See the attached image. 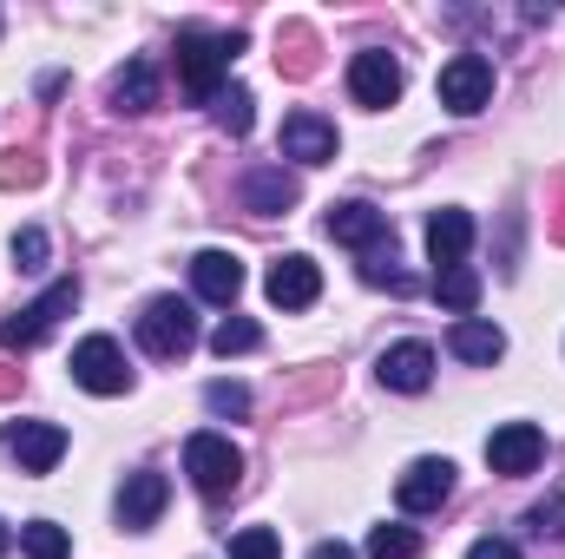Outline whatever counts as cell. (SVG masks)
I'll use <instances>...</instances> for the list:
<instances>
[{
  "label": "cell",
  "instance_id": "obj_22",
  "mask_svg": "<svg viewBox=\"0 0 565 559\" xmlns=\"http://www.w3.org/2000/svg\"><path fill=\"white\" fill-rule=\"evenodd\" d=\"M211 106H217V126H224L231 139H244V133L257 126V99H250V86H231V93H217Z\"/></svg>",
  "mask_w": 565,
  "mask_h": 559
},
{
  "label": "cell",
  "instance_id": "obj_14",
  "mask_svg": "<svg viewBox=\"0 0 565 559\" xmlns=\"http://www.w3.org/2000/svg\"><path fill=\"white\" fill-rule=\"evenodd\" d=\"M375 376H382V389H395V395H422L427 382H434V349H427V342H395V349H382Z\"/></svg>",
  "mask_w": 565,
  "mask_h": 559
},
{
  "label": "cell",
  "instance_id": "obj_1",
  "mask_svg": "<svg viewBox=\"0 0 565 559\" xmlns=\"http://www.w3.org/2000/svg\"><path fill=\"white\" fill-rule=\"evenodd\" d=\"M73 303H79V277L46 283V289H40L26 309H13V316L0 323V349H20V356H26V349H40V342L53 336V323H60Z\"/></svg>",
  "mask_w": 565,
  "mask_h": 559
},
{
  "label": "cell",
  "instance_id": "obj_3",
  "mask_svg": "<svg viewBox=\"0 0 565 559\" xmlns=\"http://www.w3.org/2000/svg\"><path fill=\"white\" fill-rule=\"evenodd\" d=\"M184 474H191L198 494L217 500V494H231V487L244 481V454L231 447V434H211V428H204V434L184 441Z\"/></svg>",
  "mask_w": 565,
  "mask_h": 559
},
{
  "label": "cell",
  "instance_id": "obj_35",
  "mask_svg": "<svg viewBox=\"0 0 565 559\" xmlns=\"http://www.w3.org/2000/svg\"><path fill=\"white\" fill-rule=\"evenodd\" d=\"M553 238L565 244V184H559V218H553Z\"/></svg>",
  "mask_w": 565,
  "mask_h": 559
},
{
  "label": "cell",
  "instance_id": "obj_19",
  "mask_svg": "<svg viewBox=\"0 0 565 559\" xmlns=\"http://www.w3.org/2000/svg\"><path fill=\"white\" fill-rule=\"evenodd\" d=\"M447 349H454L460 362H500V356H507V336H500L493 323H480V316H460V323L447 329Z\"/></svg>",
  "mask_w": 565,
  "mask_h": 559
},
{
  "label": "cell",
  "instance_id": "obj_5",
  "mask_svg": "<svg viewBox=\"0 0 565 559\" xmlns=\"http://www.w3.org/2000/svg\"><path fill=\"white\" fill-rule=\"evenodd\" d=\"M73 382H79L86 395H126V389H132L126 349H119L113 336H86V342L73 349Z\"/></svg>",
  "mask_w": 565,
  "mask_h": 559
},
{
  "label": "cell",
  "instance_id": "obj_18",
  "mask_svg": "<svg viewBox=\"0 0 565 559\" xmlns=\"http://www.w3.org/2000/svg\"><path fill=\"white\" fill-rule=\"evenodd\" d=\"M191 283H198L204 303H237V289H244V264H237L231 251H198V257H191Z\"/></svg>",
  "mask_w": 565,
  "mask_h": 559
},
{
  "label": "cell",
  "instance_id": "obj_34",
  "mask_svg": "<svg viewBox=\"0 0 565 559\" xmlns=\"http://www.w3.org/2000/svg\"><path fill=\"white\" fill-rule=\"evenodd\" d=\"M7 395H20V369H13V362H0V402H7Z\"/></svg>",
  "mask_w": 565,
  "mask_h": 559
},
{
  "label": "cell",
  "instance_id": "obj_32",
  "mask_svg": "<svg viewBox=\"0 0 565 559\" xmlns=\"http://www.w3.org/2000/svg\"><path fill=\"white\" fill-rule=\"evenodd\" d=\"M467 559H520V547H513V540H473Z\"/></svg>",
  "mask_w": 565,
  "mask_h": 559
},
{
  "label": "cell",
  "instance_id": "obj_13",
  "mask_svg": "<svg viewBox=\"0 0 565 559\" xmlns=\"http://www.w3.org/2000/svg\"><path fill=\"white\" fill-rule=\"evenodd\" d=\"M264 289H270V303H277V309H309V303L322 296V271H316L302 251H289V257H277V264H270Z\"/></svg>",
  "mask_w": 565,
  "mask_h": 559
},
{
  "label": "cell",
  "instance_id": "obj_31",
  "mask_svg": "<svg viewBox=\"0 0 565 559\" xmlns=\"http://www.w3.org/2000/svg\"><path fill=\"white\" fill-rule=\"evenodd\" d=\"M533 534L565 547V494H553V500H540V507H533Z\"/></svg>",
  "mask_w": 565,
  "mask_h": 559
},
{
  "label": "cell",
  "instance_id": "obj_20",
  "mask_svg": "<svg viewBox=\"0 0 565 559\" xmlns=\"http://www.w3.org/2000/svg\"><path fill=\"white\" fill-rule=\"evenodd\" d=\"M151 106H158V66L151 60H132L113 80V113H151Z\"/></svg>",
  "mask_w": 565,
  "mask_h": 559
},
{
  "label": "cell",
  "instance_id": "obj_15",
  "mask_svg": "<svg viewBox=\"0 0 565 559\" xmlns=\"http://www.w3.org/2000/svg\"><path fill=\"white\" fill-rule=\"evenodd\" d=\"M282 158L296 165H329L335 158V126L322 113H289L282 119Z\"/></svg>",
  "mask_w": 565,
  "mask_h": 559
},
{
  "label": "cell",
  "instance_id": "obj_28",
  "mask_svg": "<svg viewBox=\"0 0 565 559\" xmlns=\"http://www.w3.org/2000/svg\"><path fill=\"white\" fill-rule=\"evenodd\" d=\"M231 559H282V540L270 527H244V534L231 540Z\"/></svg>",
  "mask_w": 565,
  "mask_h": 559
},
{
  "label": "cell",
  "instance_id": "obj_25",
  "mask_svg": "<svg viewBox=\"0 0 565 559\" xmlns=\"http://www.w3.org/2000/svg\"><path fill=\"white\" fill-rule=\"evenodd\" d=\"M415 553H422L415 527H375L369 534V559H415Z\"/></svg>",
  "mask_w": 565,
  "mask_h": 559
},
{
  "label": "cell",
  "instance_id": "obj_6",
  "mask_svg": "<svg viewBox=\"0 0 565 559\" xmlns=\"http://www.w3.org/2000/svg\"><path fill=\"white\" fill-rule=\"evenodd\" d=\"M224 40H211V33H178V80H184V93L191 99H217L224 86Z\"/></svg>",
  "mask_w": 565,
  "mask_h": 559
},
{
  "label": "cell",
  "instance_id": "obj_26",
  "mask_svg": "<svg viewBox=\"0 0 565 559\" xmlns=\"http://www.w3.org/2000/svg\"><path fill=\"white\" fill-rule=\"evenodd\" d=\"M40 158L33 151H0V191H26V184H40Z\"/></svg>",
  "mask_w": 565,
  "mask_h": 559
},
{
  "label": "cell",
  "instance_id": "obj_27",
  "mask_svg": "<svg viewBox=\"0 0 565 559\" xmlns=\"http://www.w3.org/2000/svg\"><path fill=\"white\" fill-rule=\"evenodd\" d=\"M282 40H289V53H277V66H282V73H289V80L316 73V40H309V27H289Z\"/></svg>",
  "mask_w": 565,
  "mask_h": 559
},
{
  "label": "cell",
  "instance_id": "obj_33",
  "mask_svg": "<svg viewBox=\"0 0 565 559\" xmlns=\"http://www.w3.org/2000/svg\"><path fill=\"white\" fill-rule=\"evenodd\" d=\"M309 559H355V547H342V540H316Z\"/></svg>",
  "mask_w": 565,
  "mask_h": 559
},
{
  "label": "cell",
  "instance_id": "obj_12",
  "mask_svg": "<svg viewBox=\"0 0 565 559\" xmlns=\"http://www.w3.org/2000/svg\"><path fill=\"white\" fill-rule=\"evenodd\" d=\"M237 198H244V211L277 218V211H289V204L302 198V184H296V171H282V165H250L244 184H237Z\"/></svg>",
  "mask_w": 565,
  "mask_h": 559
},
{
  "label": "cell",
  "instance_id": "obj_21",
  "mask_svg": "<svg viewBox=\"0 0 565 559\" xmlns=\"http://www.w3.org/2000/svg\"><path fill=\"white\" fill-rule=\"evenodd\" d=\"M434 296H440L454 316H473V303H480V277H473L467 264H454V271H434Z\"/></svg>",
  "mask_w": 565,
  "mask_h": 559
},
{
  "label": "cell",
  "instance_id": "obj_8",
  "mask_svg": "<svg viewBox=\"0 0 565 559\" xmlns=\"http://www.w3.org/2000/svg\"><path fill=\"white\" fill-rule=\"evenodd\" d=\"M447 494H454V461H434V454L408 461V467H402V481H395L402 514H434Z\"/></svg>",
  "mask_w": 565,
  "mask_h": 559
},
{
  "label": "cell",
  "instance_id": "obj_7",
  "mask_svg": "<svg viewBox=\"0 0 565 559\" xmlns=\"http://www.w3.org/2000/svg\"><path fill=\"white\" fill-rule=\"evenodd\" d=\"M540 461H546V434H540L533 421H500V428L487 434V467H493V474L513 481V474H533Z\"/></svg>",
  "mask_w": 565,
  "mask_h": 559
},
{
  "label": "cell",
  "instance_id": "obj_36",
  "mask_svg": "<svg viewBox=\"0 0 565 559\" xmlns=\"http://www.w3.org/2000/svg\"><path fill=\"white\" fill-rule=\"evenodd\" d=\"M0 553H7V527H0Z\"/></svg>",
  "mask_w": 565,
  "mask_h": 559
},
{
  "label": "cell",
  "instance_id": "obj_4",
  "mask_svg": "<svg viewBox=\"0 0 565 559\" xmlns=\"http://www.w3.org/2000/svg\"><path fill=\"white\" fill-rule=\"evenodd\" d=\"M487 99H493V60L487 53H454L440 66V106L460 113V119H473Z\"/></svg>",
  "mask_w": 565,
  "mask_h": 559
},
{
  "label": "cell",
  "instance_id": "obj_30",
  "mask_svg": "<svg viewBox=\"0 0 565 559\" xmlns=\"http://www.w3.org/2000/svg\"><path fill=\"white\" fill-rule=\"evenodd\" d=\"M204 409H211V415H244V409H250V389H244V382H211V389H204Z\"/></svg>",
  "mask_w": 565,
  "mask_h": 559
},
{
  "label": "cell",
  "instance_id": "obj_29",
  "mask_svg": "<svg viewBox=\"0 0 565 559\" xmlns=\"http://www.w3.org/2000/svg\"><path fill=\"white\" fill-rule=\"evenodd\" d=\"M13 271H46V231L40 224L13 231Z\"/></svg>",
  "mask_w": 565,
  "mask_h": 559
},
{
  "label": "cell",
  "instance_id": "obj_24",
  "mask_svg": "<svg viewBox=\"0 0 565 559\" xmlns=\"http://www.w3.org/2000/svg\"><path fill=\"white\" fill-rule=\"evenodd\" d=\"M20 547H26V559H66L73 553V547H66V527H53V520L20 527Z\"/></svg>",
  "mask_w": 565,
  "mask_h": 559
},
{
  "label": "cell",
  "instance_id": "obj_11",
  "mask_svg": "<svg viewBox=\"0 0 565 559\" xmlns=\"http://www.w3.org/2000/svg\"><path fill=\"white\" fill-rule=\"evenodd\" d=\"M7 454H13L26 474H53L60 454H66V428H60V421H13V428H7Z\"/></svg>",
  "mask_w": 565,
  "mask_h": 559
},
{
  "label": "cell",
  "instance_id": "obj_2",
  "mask_svg": "<svg viewBox=\"0 0 565 559\" xmlns=\"http://www.w3.org/2000/svg\"><path fill=\"white\" fill-rule=\"evenodd\" d=\"M191 342H198V316H191V303H178V296H151V303L139 309V349L145 356L178 362Z\"/></svg>",
  "mask_w": 565,
  "mask_h": 559
},
{
  "label": "cell",
  "instance_id": "obj_23",
  "mask_svg": "<svg viewBox=\"0 0 565 559\" xmlns=\"http://www.w3.org/2000/svg\"><path fill=\"white\" fill-rule=\"evenodd\" d=\"M257 342H264V329H257L250 316H224V323L211 329V349H217L224 362H231V356H250Z\"/></svg>",
  "mask_w": 565,
  "mask_h": 559
},
{
  "label": "cell",
  "instance_id": "obj_16",
  "mask_svg": "<svg viewBox=\"0 0 565 559\" xmlns=\"http://www.w3.org/2000/svg\"><path fill=\"white\" fill-rule=\"evenodd\" d=\"M467 251H473V218H467L460 204L434 211V218H427V257H434V271H454Z\"/></svg>",
  "mask_w": 565,
  "mask_h": 559
},
{
  "label": "cell",
  "instance_id": "obj_17",
  "mask_svg": "<svg viewBox=\"0 0 565 559\" xmlns=\"http://www.w3.org/2000/svg\"><path fill=\"white\" fill-rule=\"evenodd\" d=\"M164 500H171V481L164 474H126V487H119V520L145 534L158 514H164Z\"/></svg>",
  "mask_w": 565,
  "mask_h": 559
},
{
  "label": "cell",
  "instance_id": "obj_10",
  "mask_svg": "<svg viewBox=\"0 0 565 559\" xmlns=\"http://www.w3.org/2000/svg\"><path fill=\"white\" fill-rule=\"evenodd\" d=\"M322 231H329L335 244H349V251H375V244H388V238H395V231H388V211H375V204H362V198L329 204Z\"/></svg>",
  "mask_w": 565,
  "mask_h": 559
},
{
  "label": "cell",
  "instance_id": "obj_9",
  "mask_svg": "<svg viewBox=\"0 0 565 559\" xmlns=\"http://www.w3.org/2000/svg\"><path fill=\"white\" fill-rule=\"evenodd\" d=\"M349 93H355V106H369V113H382V106H395L402 99V66L388 60V53H355L349 60Z\"/></svg>",
  "mask_w": 565,
  "mask_h": 559
}]
</instances>
